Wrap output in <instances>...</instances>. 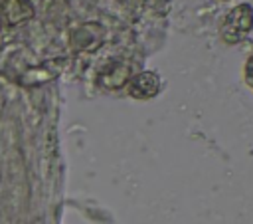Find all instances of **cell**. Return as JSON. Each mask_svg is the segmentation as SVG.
<instances>
[{
  "label": "cell",
  "mask_w": 253,
  "mask_h": 224,
  "mask_svg": "<svg viewBox=\"0 0 253 224\" xmlns=\"http://www.w3.org/2000/svg\"><path fill=\"white\" fill-rule=\"evenodd\" d=\"M251 28H253V10L249 4H241L225 16L221 34L227 42H239L249 34Z\"/></svg>",
  "instance_id": "obj_1"
},
{
  "label": "cell",
  "mask_w": 253,
  "mask_h": 224,
  "mask_svg": "<svg viewBox=\"0 0 253 224\" xmlns=\"http://www.w3.org/2000/svg\"><path fill=\"white\" fill-rule=\"evenodd\" d=\"M103 42V28L95 22L83 24L71 32V48L79 52H91Z\"/></svg>",
  "instance_id": "obj_4"
},
{
  "label": "cell",
  "mask_w": 253,
  "mask_h": 224,
  "mask_svg": "<svg viewBox=\"0 0 253 224\" xmlns=\"http://www.w3.org/2000/svg\"><path fill=\"white\" fill-rule=\"evenodd\" d=\"M245 77H247L249 85H253V57H249V61L245 65Z\"/></svg>",
  "instance_id": "obj_7"
},
{
  "label": "cell",
  "mask_w": 253,
  "mask_h": 224,
  "mask_svg": "<svg viewBox=\"0 0 253 224\" xmlns=\"http://www.w3.org/2000/svg\"><path fill=\"white\" fill-rule=\"evenodd\" d=\"M128 77V67L123 63H111L99 73V83L105 87H121Z\"/></svg>",
  "instance_id": "obj_6"
},
{
  "label": "cell",
  "mask_w": 253,
  "mask_h": 224,
  "mask_svg": "<svg viewBox=\"0 0 253 224\" xmlns=\"http://www.w3.org/2000/svg\"><path fill=\"white\" fill-rule=\"evenodd\" d=\"M158 85H160L158 75L152 71H144L128 83V89H130V95L134 97H152L158 91Z\"/></svg>",
  "instance_id": "obj_5"
},
{
  "label": "cell",
  "mask_w": 253,
  "mask_h": 224,
  "mask_svg": "<svg viewBox=\"0 0 253 224\" xmlns=\"http://www.w3.org/2000/svg\"><path fill=\"white\" fill-rule=\"evenodd\" d=\"M61 65L63 61L61 59H49V61H43L40 65H34V67H28L20 73L18 81L26 87H34V85H42V83H47L51 79H55L59 73H61Z\"/></svg>",
  "instance_id": "obj_2"
},
{
  "label": "cell",
  "mask_w": 253,
  "mask_h": 224,
  "mask_svg": "<svg viewBox=\"0 0 253 224\" xmlns=\"http://www.w3.org/2000/svg\"><path fill=\"white\" fill-rule=\"evenodd\" d=\"M36 14L32 0H2L0 18L6 26H18L32 20Z\"/></svg>",
  "instance_id": "obj_3"
}]
</instances>
